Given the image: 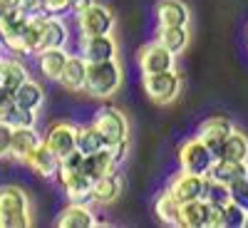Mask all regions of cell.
Instances as JSON below:
<instances>
[{
  "label": "cell",
  "instance_id": "6da1fadb",
  "mask_svg": "<svg viewBox=\"0 0 248 228\" xmlns=\"http://www.w3.org/2000/svg\"><path fill=\"white\" fill-rule=\"evenodd\" d=\"M32 226L30 196L23 186H0V228H28Z\"/></svg>",
  "mask_w": 248,
  "mask_h": 228
},
{
  "label": "cell",
  "instance_id": "7a4b0ae2",
  "mask_svg": "<svg viewBox=\"0 0 248 228\" xmlns=\"http://www.w3.org/2000/svg\"><path fill=\"white\" fill-rule=\"evenodd\" d=\"M122 79H124V70L117 62V57L102 60V62H87L85 92L94 99H107L119 92Z\"/></svg>",
  "mask_w": 248,
  "mask_h": 228
},
{
  "label": "cell",
  "instance_id": "3957f363",
  "mask_svg": "<svg viewBox=\"0 0 248 228\" xmlns=\"http://www.w3.org/2000/svg\"><path fill=\"white\" fill-rule=\"evenodd\" d=\"M92 124L105 139V147H117V144H129V122L117 107H102Z\"/></svg>",
  "mask_w": 248,
  "mask_h": 228
},
{
  "label": "cell",
  "instance_id": "277c9868",
  "mask_svg": "<svg viewBox=\"0 0 248 228\" xmlns=\"http://www.w3.org/2000/svg\"><path fill=\"white\" fill-rule=\"evenodd\" d=\"M144 92L152 102L156 105H171L181 92V77L174 70H164V72H154V75H144Z\"/></svg>",
  "mask_w": 248,
  "mask_h": 228
},
{
  "label": "cell",
  "instance_id": "5b68a950",
  "mask_svg": "<svg viewBox=\"0 0 248 228\" xmlns=\"http://www.w3.org/2000/svg\"><path fill=\"white\" fill-rule=\"evenodd\" d=\"M214 154L206 144L199 139V137H191L186 139L181 147H179V167L189 174H199V176H206L214 164Z\"/></svg>",
  "mask_w": 248,
  "mask_h": 228
},
{
  "label": "cell",
  "instance_id": "8992f818",
  "mask_svg": "<svg viewBox=\"0 0 248 228\" xmlns=\"http://www.w3.org/2000/svg\"><path fill=\"white\" fill-rule=\"evenodd\" d=\"M77 17V30L82 37H92V35H112L114 30V13L107 5L94 3L92 8H87L85 13L75 15Z\"/></svg>",
  "mask_w": 248,
  "mask_h": 228
},
{
  "label": "cell",
  "instance_id": "52a82bcc",
  "mask_svg": "<svg viewBox=\"0 0 248 228\" xmlns=\"http://www.w3.org/2000/svg\"><path fill=\"white\" fill-rule=\"evenodd\" d=\"M174 67H176V55L169 52L164 45H159L156 40L139 50V70H141V75H154V72L174 70Z\"/></svg>",
  "mask_w": 248,
  "mask_h": 228
},
{
  "label": "cell",
  "instance_id": "ba28073f",
  "mask_svg": "<svg viewBox=\"0 0 248 228\" xmlns=\"http://www.w3.org/2000/svg\"><path fill=\"white\" fill-rule=\"evenodd\" d=\"M233 129H236V127H233V122H231L229 117H209V119H206L201 127H199V134H196V137H199L206 147L211 149V154L218 159L226 137H229Z\"/></svg>",
  "mask_w": 248,
  "mask_h": 228
},
{
  "label": "cell",
  "instance_id": "9c48e42d",
  "mask_svg": "<svg viewBox=\"0 0 248 228\" xmlns=\"http://www.w3.org/2000/svg\"><path fill=\"white\" fill-rule=\"evenodd\" d=\"M55 226L57 228H94L97 216L92 211V203L90 201H70L55 218Z\"/></svg>",
  "mask_w": 248,
  "mask_h": 228
},
{
  "label": "cell",
  "instance_id": "30bf717a",
  "mask_svg": "<svg viewBox=\"0 0 248 228\" xmlns=\"http://www.w3.org/2000/svg\"><path fill=\"white\" fill-rule=\"evenodd\" d=\"M75 139H77V127L70 124V122H55L52 127L47 129V134L43 137V141L55 152L57 159L75 152Z\"/></svg>",
  "mask_w": 248,
  "mask_h": 228
},
{
  "label": "cell",
  "instance_id": "8fae6325",
  "mask_svg": "<svg viewBox=\"0 0 248 228\" xmlns=\"http://www.w3.org/2000/svg\"><path fill=\"white\" fill-rule=\"evenodd\" d=\"M23 164L35 171L37 176H43V179H55L57 176V167H60V159L55 156V152L47 147L45 141H40L37 147L23 159Z\"/></svg>",
  "mask_w": 248,
  "mask_h": 228
},
{
  "label": "cell",
  "instance_id": "7c38bea8",
  "mask_svg": "<svg viewBox=\"0 0 248 228\" xmlns=\"http://www.w3.org/2000/svg\"><path fill=\"white\" fill-rule=\"evenodd\" d=\"M201 189H203V176L199 174H189V171H179L176 176H171L169 186H167V191L179 201H194V198H201Z\"/></svg>",
  "mask_w": 248,
  "mask_h": 228
},
{
  "label": "cell",
  "instance_id": "4fadbf2b",
  "mask_svg": "<svg viewBox=\"0 0 248 228\" xmlns=\"http://www.w3.org/2000/svg\"><path fill=\"white\" fill-rule=\"evenodd\" d=\"M154 13H156V23L161 28H186L191 17L184 0H159Z\"/></svg>",
  "mask_w": 248,
  "mask_h": 228
},
{
  "label": "cell",
  "instance_id": "5bb4252c",
  "mask_svg": "<svg viewBox=\"0 0 248 228\" xmlns=\"http://www.w3.org/2000/svg\"><path fill=\"white\" fill-rule=\"evenodd\" d=\"M79 55L87 62H102V60H112L117 57V43L112 35H92V37H82L79 43Z\"/></svg>",
  "mask_w": 248,
  "mask_h": 228
},
{
  "label": "cell",
  "instance_id": "9a60e30c",
  "mask_svg": "<svg viewBox=\"0 0 248 228\" xmlns=\"http://www.w3.org/2000/svg\"><path fill=\"white\" fill-rule=\"evenodd\" d=\"M119 196H122V176L117 171H112V174H105V176L94 179L92 191H90V203H94V206H109Z\"/></svg>",
  "mask_w": 248,
  "mask_h": 228
},
{
  "label": "cell",
  "instance_id": "2e32d148",
  "mask_svg": "<svg viewBox=\"0 0 248 228\" xmlns=\"http://www.w3.org/2000/svg\"><path fill=\"white\" fill-rule=\"evenodd\" d=\"M85 79H87V60L82 55H70L57 82L70 92H82L85 90Z\"/></svg>",
  "mask_w": 248,
  "mask_h": 228
},
{
  "label": "cell",
  "instance_id": "e0dca14e",
  "mask_svg": "<svg viewBox=\"0 0 248 228\" xmlns=\"http://www.w3.org/2000/svg\"><path fill=\"white\" fill-rule=\"evenodd\" d=\"M70 43V28L60 15H47L45 28L40 32V50H50V47H67Z\"/></svg>",
  "mask_w": 248,
  "mask_h": 228
},
{
  "label": "cell",
  "instance_id": "ac0fdd59",
  "mask_svg": "<svg viewBox=\"0 0 248 228\" xmlns=\"http://www.w3.org/2000/svg\"><path fill=\"white\" fill-rule=\"evenodd\" d=\"M30 77L28 67L15 57H0V90L13 94Z\"/></svg>",
  "mask_w": 248,
  "mask_h": 228
},
{
  "label": "cell",
  "instance_id": "d6986e66",
  "mask_svg": "<svg viewBox=\"0 0 248 228\" xmlns=\"http://www.w3.org/2000/svg\"><path fill=\"white\" fill-rule=\"evenodd\" d=\"M209 179H216L226 186L236 183L238 179L248 176V161H233V159H214L209 174Z\"/></svg>",
  "mask_w": 248,
  "mask_h": 228
},
{
  "label": "cell",
  "instance_id": "ffe728a7",
  "mask_svg": "<svg viewBox=\"0 0 248 228\" xmlns=\"http://www.w3.org/2000/svg\"><path fill=\"white\" fill-rule=\"evenodd\" d=\"M117 167H119V159L114 156V152H112L109 147H102L99 152H94V154H87V156H85L82 171L90 174L92 179H99V176H105V174L117 171Z\"/></svg>",
  "mask_w": 248,
  "mask_h": 228
},
{
  "label": "cell",
  "instance_id": "44dd1931",
  "mask_svg": "<svg viewBox=\"0 0 248 228\" xmlns=\"http://www.w3.org/2000/svg\"><path fill=\"white\" fill-rule=\"evenodd\" d=\"M43 141L40 132L35 127H13V139H10V159L23 161L37 144Z\"/></svg>",
  "mask_w": 248,
  "mask_h": 228
},
{
  "label": "cell",
  "instance_id": "7402d4cb",
  "mask_svg": "<svg viewBox=\"0 0 248 228\" xmlns=\"http://www.w3.org/2000/svg\"><path fill=\"white\" fill-rule=\"evenodd\" d=\"M13 102L23 109H32V112H40V107L45 105V90L37 85L35 79H25L15 92H13Z\"/></svg>",
  "mask_w": 248,
  "mask_h": 228
},
{
  "label": "cell",
  "instance_id": "603a6c76",
  "mask_svg": "<svg viewBox=\"0 0 248 228\" xmlns=\"http://www.w3.org/2000/svg\"><path fill=\"white\" fill-rule=\"evenodd\" d=\"M37 67L47 79H57L62 75V67L70 57V52L65 47H50V50H40L37 55Z\"/></svg>",
  "mask_w": 248,
  "mask_h": 228
},
{
  "label": "cell",
  "instance_id": "cb8c5ba5",
  "mask_svg": "<svg viewBox=\"0 0 248 228\" xmlns=\"http://www.w3.org/2000/svg\"><path fill=\"white\" fill-rule=\"evenodd\" d=\"M92 183L94 179L85 171H75V174H67L65 179L60 181L62 191L70 201H90V191H92Z\"/></svg>",
  "mask_w": 248,
  "mask_h": 228
},
{
  "label": "cell",
  "instance_id": "d4e9b609",
  "mask_svg": "<svg viewBox=\"0 0 248 228\" xmlns=\"http://www.w3.org/2000/svg\"><path fill=\"white\" fill-rule=\"evenodd\" d=\"M206 211H209V203H206L203 198L184 201L179 206L181 228H206Z\"/></svg>",
  "mask_w": 248,
  "mask_h": 228
},
{
  "label": "cell",
  "instance_id": "484cf974",
  "mask_svg": "<svg viewBox=\"0 0 248 228\" xmlns=\"http://www.w3.org/2000/svg\"><path fill=\"white\" fill-rule=\"evenodd\" d=\"M179 201L169 194V191H161L154 201V213L161 223L167 226H174V228H181V221H179Z\"/></svg>",
  "mask_w": 248,
  "mask_h": 228
},
{
  "label": "cell",
  "instance_id": "4316f807",
  "mask_svg": "<svg viewBox=\"0 0 248 228\" xmlns=\"http://www.w3.org/2000/svg\"><path fill=\"white\" fill-rule=\"evenodd\" d=\"M156 43L164 45L169 52L179 55L186 50V45H189V30L186 28H161L156 30Z\"/></svg>",
  "mask_w": 248,
  "mask_h": 228
},
{
  "label": "cell",
  "instance_id": "83f0119b",
  "mask_svg": "<svg viewBox=\"0 0 248 228\" xmlns=\"http://www.w3.org/2000/svg\"><path fill=\"white\" fill-rule=\"evenodd\" d=\"M218 159H233V161H248V137L238 129H233L226 137Z\"/></svg>",
  "mask_w": 248,
  "mask_h": 228
},
{
  "label": "cell",
  "instance_id": "f1b7e54d",
  "mask_svg": "<svg viewBox=\"0 0 248 228\" xmlns=\"http://www.w3.org/2000/svg\"><path fill=\"white\" fill-rule=\"evenodd\" d=\"M105 147V139L97 132L94 124H87V127H77V139H75V149L79 154H94Z\"/></svg>",
  "mask_w": 248,
  "mask_h": 228
},
{
  "label": "cell",
  "instance_id": "f546056e",
  "mask_svg": "<svg viewBox=\"0 0 248 228\" xmlns=\"http://www.w3.org/2000/svg\"><path fill=\"white\" fill-rule=\"evenodd\" d=\"M201 198L206 203H216V206H226L231 201V189L226 183L203 176V189H201Z\"/></svg>",
  "mask_w": 248,
  "mask_h": 228
},
{
  "label": "cell",
  "instance_id": "4dcf8cb0",
  "mask_svg": "<svg viewBox=\"0 0 248 228\" xmlns=\"http://www.w3.org/2000/svg\"><path fill=\"white\" fill-rule=\"evenodd\" d=\"M8 124H10V127H35V124H37V112L23 109V107L15 105L10 117H8Z\"/></svg>",
  "mask_w": 248,
  "mask_h": 228
},
{
  "label": "cell",
  "instance_id": "1f68e13d",
  "mask_svg": "<svg viewBox=\"0 0 248 228\" xmlns=\"http://www.w3.org/2000/svg\"><path fill=\"white\" fill-rule=\"evenodd\" d=\"M243 218H246V211L238 203L229 201L223 206V228H243Z\"/></svg>",
  "mask_w": 248,
  "mask_h": 228
},
{
  "label": "cell",
  "instance_id": "d6a6232c",
  "mask_svg": "<svg viewBox=\"0 0 248 228\" xmlns=\"http://www.w3.org/2000/svg\"><path fill=\"white\" fill-rule=\"evenodd\" d=\"M229 189H231V201L238 203L243 211H248V176L238 179L236 183L229 186Z\"/></svg>",
  "mask_w": 248,
  "mask_h": 228
},
{
  "label": "cell",
  "instance_id": "836d02e7",
  "mask_svg": "<svg viewBox=\"0 0 248 228\" xmlns=\"http://www.w3.org/2000/svg\"><path fill=\"white\" fill-rule=\"evenodd\" d=\"M72 0H40V10L47 15H65L70 13Z\"/></svg>",
  "mask_w": 248,
  "mask_h": 228
},
{
  "label": "cell",
  "instance_id": "e575fe53",
  "mask_svg": "<svg viewBox=\"0 0 248 228\" xmlns=\"http://www.w3.org/2000/svg\"><path fill=\"white\" fill-rule=\"evenodd\" d=\"M10 139H13V127L8 122H0V159H10Z\"/></svg>",
  "mask_w": 248,
  "mask_h": 228
},
{
  "label": "cell",
  "instance_id": "d590c367",
  "mask_svg": "<svg viewBox=\"0 0 248 228\" xmlns=\"http://www.w3.org/2000/svg\"><path fill=\"white\" fill-rule=\"evenodd\" d=\"M206 228H223V206L209 203V211H206Z\"/></svg>",
  "mask_w": 248,
  "mask_h": 228
},
{
  "label": "cell",
  "instance_id": "8d00e7d4",
  "mask_svg": "<svg viewBox=\"0 0 248 228\" xmlns=\"http://www.w3.org/2000/svg\"><path fill=\"white\" fill-rule=\"evenodd\" d=\"M13 107H15L13 94H8V92H3V90H0V122H8V117H10Z\"/></svg>",
  "mask_w": 248,
  "mask_h": 228
},
{
  "label": "cell",
  "instance_id": "74e56055",
  "mask_svg": "<svg viewBox=\"0 0 248 228\" xmlns=\"http://www.w3.org/2000/svg\"><path fill=\"white\" fill-rule=\"evenodd\" d=\"M94 3H97V0H72L70 13H72V15H79V13H85L87 8H92Z\"/></svg>",
  "mask_w": 248,
  "mask_h": 228
},
{
  "label": "cell",
  "instance_id": "f35d334b",
  "mask_svg": "<svg viewBox=\"0 0 248 228\" xmlns=\"http://www.w3.org/2000/svg\"><path fill=\"white\" fill-rule=\"evenodd\" d=\"M20 8V0H0V15H5V13H13Z\"/></svg>",
  "mask_w": 248,
  "mask_h": 228
},
{
  "label": "cell",
  "instance_id": "ab89813d",
  "mask_svg": "<svg viewBox=\"0 0 248 228\" xmlns=\"http://www.w3.org/2000/svg\"><path fill=\"white\" fill-rule=\"evenodd\" d=\"M243 228H248V211H246V218H243Z\"/></svg>",
  "mask_w": 248,
  "mask_h": 228
},
{
  "label": "cell",
  "instance_id": "60d3db41",
  "mask_svg": "<svg viewBox=\"0 0 248 228\" xmlns=\"http://www.w3.org/2000/svg\"><path fill=\"white\" fill-rule=\"evenodd\" d=\"M0 57H3V45H0Z\"/></svg>",
  "mask_w": 248,
  "mask_h": 228
}]
</instances>
